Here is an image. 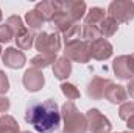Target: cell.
I'll list each match as a JSON object with an SVG mask.
<instances>
[{
    "instance_id": "1",
    "label": "cell",
    "mask_w": 134,
    "mask_h": 133,
    "mask_svg": "<svg viewBox=\"0 0 134 133\" xmlns=\"http://www.w3.org/2000/svg\"><path fill=\"white\" fill-rule=\"evenodd\" d=\"M25 121L33 125L39 133H53L61 125V111L56 100L47 99L44 102L33 100L28 103L25 111Z\"/></svg>"
},
{
    "instance_id": "2",
    "label": "cell",
    "mask_w": 134,
    "mask_h": 133,
    "mask_svg": "<svg viewBox=\"0 0 134 133\" xmlns=\"http://www.w3.org/2000/svg\"><path fill=\"white\" fill-rule=\"evenodd\" d=\"M61 119L64 122L63 133H86L87 132V121L83 113L76 108V105L70 100L61 106Z\"/></svg>"
},
{
    "instance_id": "3",
    "label": "cell",
    "mask_w": 134,
    "mask_h": 133,
    "mask_svg": "<svg viewBox=\"0 0 134 133\" xmlns=\"http://www.w3.org/2000/svg\"><path fill=\"white\" fill-rule=\"evenodd\" d=\"M64 57L70 61H76L81 64H86L91 61L92 55H91V42L83 41V39H76L66 44L64 47Z\"/></svg>"
},
{
    "instance_id": "4",
    "label": "cell",
    "mask_w": 134,
    "mask_h": 133,
    "mask_svg": "<svg viewBox=\"0 0 134 133\" xmlns=\"http://www.w3.org/2000/svg\"><path fill=\"white\" fill-rule=\"evenodd\" d=\"M108 16L117 24H126L134 19V2L131 0H114L108 6Z\"/></svg>"
},
{
    "instance_id": "5",
    "label": "cell",
    "mask_w": 134,
    "mask_h": 133,
    "mask_svg": "<svg viewBox=\"0 0 134 133\" xmlns=\"http://www.w3.org/2000/svg\"><path fill=\"white\" fill-rule=\"evenodd\" d=\"M34 47L36 50H39V53H56L58 50H61V38L56 32H41L39 34H36Z\"/></svg>"
},
{
    "instance_id": "6",
    "label": "cell",
    "mask_w": 134,
    "mask_h": 133,
    "mask_svg": "<svg viewBox=\"0 0 134 133\" xmlns=\"http://www.w3.org/2000/svg\"><path fill=\"white\" fill-rule=\"evenodd\" d=\"M86 121H87V130L92 133H111L112 130V124L111 121L100 113V110L97 108H91L86 114Z\"/></svg>"
},
{
    "instance_id": "7",
    "label": "cell",
    "mask_w": 134,
    "mask_h": 133,
    "mask_svg": "<svg viewBox=\"0 0 134 133\" xmlns=\"http://www.w3.org/2000/svg\"><path fill=\"white\" fill-rule=\"evenodd\" d=\"M114 74L120 80H133L134 78V53L131 55H120L112 63Z\"/></svg>"
},
{
    "instance_id": "8",
    "label": "cell",
    "mask_w": 134,
    "mask_h": 133,
    "mask_svg": "<svg viewBox=\"0 0 134 133\" xmlns=\"http://www.w3.org/2000/svg\"><path fill=\"white\" fill-rule=\"evenodd\" d=\"M22 83H24V86H25L27 91H30V93H37V91L44 86L45 78H44L42 70L34 69V67H30V69L25 70V74H24V77H22Z\"/></svg>"
},
{
    "instance_id": "9",
    "label": "cell",
    "mask_w": 134,
    "mask_h": 133,
    "mask_svg": "<svg viewBox=\"0 0 134 133\" xmlns=\"http://www.w3.org/2000/svg\"><path fill=\"white\" fill-rule=\"evenodd\" d=\"M2 61L3 64L9 69H20L25 66L27 63V57L22 50H19L17 47H8L5 49V52L2 53Z\"/></svg>"
},
{
    "instance_id": "10",
    "label": "cell",
    "mask_w": 134,
    "mask_h": 133,
    "mask_svg": "<svg viewBox=\"0 0 134 133\" xmlns=\"http://www.w3.org/2000/svg\"><path fill=\"white\" fill-rule=\"evenodd\" d=\"M112 52H114L112 44H111L108 39H104V38H100V39L91 42V55H92V58L97 60V61L109 60V58L112 57Z\"/></svg>"
},
{
    "instance_id": "11",
    "label": "cell",
    "mask_w": 134,
    "mask_h": 133,
    "mask_svg": "<svg viewBox=\"0 0 134 133\" xmlns=\"http://www.w3.org/2000/svg\"><path fill=\"white\" fill-rule=\"evenodd\" d=\"M63 3V8L61 9H64L67 14L72 17V21L73 22H80L84 16H86V13H87V8H86V3L83 2V0H67V2H61Z\"/></svg>"
},
{
    "instance_id": "12",
    "label": "cell",
    "mask_w": 134,
    "mask_h": 133,
    "mask_svg": "<svg viewBox=\"0 0 134 133\" xmlns=\"http://www.w3.org/2000/svg\"><path fill=\"white\" fill-rule=\"evenodd\" d=\"M112 81L109 78H103V77H94L89 85H87V96L94 100H98L104 97V93L108 89V86Z\"/></svg>"
},
{
    "instance_id": "13",
    "label": "cell",
    "mask_w": 134,
    "mask_h": 133,
    "mask_svg": "<svg viewBox=\"0 0 134 133\" xmlns=\"http://www.w3.org/2000/svg\"><path fill=\"white\" fill-rule=\"evenodd\" d=\"M48 24L52 25V28L56 32V33H64V32H67L73 24H76V22H73L72 21V17L67 14L64 9H59L58 13H55V16L48 21Z\"/></svg>"
},
{
    "instance_id": "14",
    "label": "cell",
    "mask_w": 134,
    "mask_h": 133,
    "mask_svg": "<svg viewBox=\"0 0 134 133\" xmlns=\"http://www.w3.org/2000/svg\"><path fill=\"white\" fill-rule=\"evenodd\" d=\"M61 8H63V3L59 0H44V2L36 3L34 6V9L45 19V22H48L55 16V13H58Z\"/></svg>"
},
{
    "instance_id": "15",
    "label": "cell",
    "mask_w": 134,
    "mask_h": 133,
    "mask_svg": "<svg viewBox=\"0 0 134 133\" xmlns=\"http://www.w3.org/2000/svg\"><path fill=\"white\" fill-rule=\"evenodd\" d=\"M104 99L109 100L111 103H125L128 100V91L125 89V86L122 85H115V83H111L104 93Z\"/></svg>"
},
{
    "instance_id": "16",
    "label": "cell",
    "mask_w": 134,
    "mask_h": 133,
    "mask_svg": "<svg viewBox=\"0 0 134 133\" xmlns=\"http://www.w3.org/2000/svg\"><path fill=\"white\" fill-rule=\"evenodd\" d=\"M52 70H53L55 78L64 81L66 78H69V75L72 74V61L67 60L66 57H61V58H58V60L53 63Z\"/></svg>"
},
{
    "instance_id": "17",
    "label": "cell",
    "mask_w": 134,
    "mask_h": 133,
    "mask_svg": "<svg viewBox=\"0 0 134 133\" xmlns=\"http://www.w3.org/2000/svg\"><path fill=\"white\" fill-rule=\"evenodd\" d=\"M108 13L100 8V6H92L86 16H84V25H95V27H100V24L106 19Z\"/></svg>"
},
{
    "instance_id": "18",
    "label": "cell",
    "mask_w": 134,
    "mask_h": 133,
    "mask_svg": "<svg viewBox=\"0 0 134 133\" xmlns=\"http://www.w3.org/2000/svg\"><path fill=\"white\" fill-rule=\"evenodd\" d=\"M56 60H58V58H56V53H37L36 57H33V58L30 60V66L34 67V69L42 70V69H45V67L52 66Z\"/></svg>"
},
{
    "instance_id": "19",
    "label": "cell",
    "mask_w": 134,
    "mask_h": 133,
    "mask_svg": "<svg viewBox=\"0 0 134 133\" xmlns=\"http://www.w3.org/2000/svg\"><path fill=\"white\" fill-rule=\"evenodd\" d=\"M6 25H8V28L13 32L14 34V38H17V36H20V34H24L28 28L25 27V24H24V21H22V17L20 16H17V14H13V16H9L8 19H6V22H5Z\"/></svg>"
},
{
    "instance_id": "20",
    "label": "cell",
    "mask_w": 134,
    "mask_h": 133,
    "mask_svg": "<svg viewBox=\"0 0 134 133\" xmlns=\"http://www.w3.org/2000/svg\"><path fill=\"white\" fill-rule=\"evenodd\" d=\"M0 133H20L17 121L9 114H3L0 117Z\"/></svg>"
},
{
    "instance_id": "21",
    "label": "cell",
    "mask_w": 134,
    "mask_h": 133,
    "mask_svg": "<svg viewBox=\"0 0 134 133\" xmlns=\"http://www.w3.org/2000/svg\"><path fill=\"white\" fill-rule=\"evenodd\" d=\"M25 21H27V25L30 27L31 32L41 30V28L44 27V24H45V19H44L36 9H31V11H28V13L25 14Z\"/></svg>"
},
{
    "instance_id": "22",
    "label": "cell",
    "mask_w": 134,
    "mask_h": 133,
    "mask_svg": "<svg viewBox=\"0 0 134 133\" xmlns=\"http://www.w3.org/2000/svg\"><path fill=\"white\" fill-rule=\"evenodd\" d=\"M119 30V24L111 17V16H106V19L100 24V32H101V38H111L117 33Z\"/></svg>"
},
{
    "instance_id": "23",
    "label": "cell",
    "mask_w": 134,
    "mask_h": 133,
    "mask_svg": "<svg viewBox=\"0 0 134 133\" xmlns=\"http://www.w3.org/2000/svg\"><path fill=\"white\" fill-rule=\"evenodd\" d=\"M14 39H16L17 49L24 52V50L31 49V45H33L34 41H36V34H34V32H31V30H27L24 34H20V36H17V38H14Z\"/></svg>"
},
{
    "instance_id": "24",
    "label": "cell",
    "mask_w": 134,
    "mask_h": 133,
    "mask_svg": "<svg viewBox=\"0 0 134 133\" xmlns=\"http://www.w3.org/2000/svg\"><path fill=\"white\" fill-rule=\"evenodd\" d=\"M81 36H83V41L94 42V41H97V39H100L101 38L100 27H95V25H83Z\"/></svg>"
},
{
    "instance_id": "25",
    "label": "cell",
    "mask_w": 134,
    "mask_h": 133,
    "mask_svg": "<svg viewBox=\"0 0 134 133\" xmlns=\"http://www.w3.org/2000/svg\"><path fill=\"white\" fill-rule=\"evenodd\" d=\"M81 32H83V27L80 25V24H73L67 32L63 33V39H64V44H69V42H72V41H76V39H80V36H81Z\"/></svg>"
},
{
    "instance_id": "26",
    "label": "cell",
    "mask_w": 134,
    "mask_h": 133,
    "mask_svg": "<svg viewBox=\"0 0 134 133\" xmlns=\"http://www.w3.org/2000/svg\"><path fill=\"white\" fill-rule=\"evenodd\" d=\"M61 91H63V94L67 97V100H76L80 99V89L75 86V85H72V83H67V81H63V85H61Z\"/></svg>"
},
{
    "instance_id": "27",
    "label": "cell",
    "mask_w": 134,
    "mask_h": 133,
    "mask_svg": "<svg viewBox=\"0 0 134 133\" xmlns=\"http://www.w3.org/2000/svg\"><path fill=\"white\" fill-rule=\"evenodd\" d=\"M133 116H134V102L126 100V102L122 103L120 108H119V117H120L122 121H128V119L133 117Z\"/></svg>"
},
{
    "instance_id": "28",
    "label": "cell",
    "mask_w": 134,
    "mask_h": 133,
    "mask_svg": "<svg viewBox=\"0 0 134 133\" xmlns=\"http://www.w3.org/2000/svg\"><path fill=\"white\" fill-rule=\"evenodd\" d=\"M13 38H14V34H13V32H11L9 28H8L6 24L0 25V44H8Z\"/></svg>"
},
{
    "instance_id": "29",
    "label": "cell",
    "mask_w": 134,
    "mask_h": 133,
    "mask_svg": "<svg viewBox=\"0 0 134 133\" xmlns=\"http://www.w3.org/2000/svg\"><path fill=\"white\" fill-rule=\"evenodd\" d=\"M9 91V80L3 70H0V96L6 94Z\"/></svg>"
},
{
    "instance_id": "30",
    "label": "cell",
    "mask_w": 134,
    "mask_h": 133,
    "mask_svg": "<svg viewBox=\"0 0 134 133\" xmlns=\"http://www.w3.org/2000/svg\"><path fill=\"white\" fill-rule=\"evenodd\" d=\"M9 106H11L9 99H8V97H5V96H0V113H8Z\"/></svg>"
},
{
    "instance_id": "31",
    "label": "cell",
    "mask_w": 134,
    "mask_h": 133,
    "mask_svg": "<svg viewBox=\"0 0 134 133\" xmlns=\"http://www.w3.org/2000/svg\"><path fill=\"white\" fill-rule=\"evenodd\" d=\"M126 91H128V94H130V96H133V97H134V78H133V80H130V81H128Z\"/></svg>"
},
{
    "instance_id": "32",
    "label": "cell",
    "mask_w": 134,
    "mask_h": 133,
    "mask_svg": "<svg viewBox=\"0 0 134 133\" xmlns=\"http://www.w3.org/2000/svg\"><path fill=\"white\" fill-rule=\"evenodd\" d=\"M126 127H128L130 130H134V116H133V117H130V119L126 121Z\"/></svg>"
},
{
    "instance_id": "33",
    "label": "cell",
    "mask_w": 134,
    "mask_h": 133,
    "mask_svg": "<svg viewBox=\"0 0 134 133\" xmlns=\"http://www.w3.org/2000/svg\"><path fill=\"white\" fill-rule=\"evenodd\" d=\"M2 19H3V14H2V9H0V22H2Z\"/></svg>"
},
{
    "instance_id": "34",
    "label": "cell",
    "mask_w": 134,
    "mask_h": 133,
    "mask_svg": "<svg viewBox=\"0 0 134 133\" xmlns=\"http://www.w3.org/2000/svg\"><path fill=\"white\" fill-rule=\"evenodd\" d=\"M2 53H3V52H2V45H0V57H2Z\"/></svg>"
},
{
    "instance_id": "35",
    "label": "cell",
    "mask_w": 134,
    "mask_h": 133,
    "mask_svg": "<svg viewBox=\"0 0 134 133\" xmlns=\"http://www.w3.org/2000/svg\"><path fill=\"white\" fill-rule=\"evenodd\" d=\"M120 133H134V132H120Z\"/></svg>"
},
{
    "instance_id": "36",
    "label": "cell",
    "mask_w": 134,
    "mask_h": 133,
    "mask_svg": "<svg viewBox=\"0 0 134 133\" xmlns=\"http://www.w3.org/2000/svg\"><path fill=\"white\" fill-rule=\"evenodd\" d=\"M20 133H31V132H20Z\"/></svg>"
}]
</instances>
